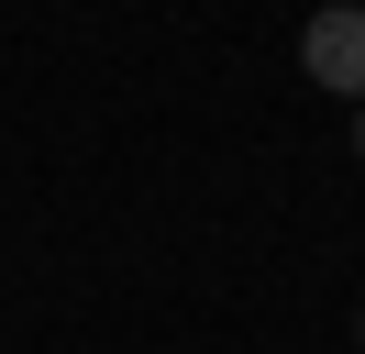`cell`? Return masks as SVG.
<instances>
[{
	"mask_svg": "<svg viewBox=\"0 0 365 354\" xmlns=\"http://www.w3.org/2000/svg\"><path fill=\"white\" fill-rule=\"evenodd\" d=\"M299 66H310L332 100H365V0H332V11H310V34H299Z\"/></svg>",
	"mask_w": 365,
	"mask_h": 354,
	"instance_id": "1",
	"label": "cell"
},
{
	"mask_svg": "<svg viewBox=\"0 0 365 354\" xmlns=\"http://www.w3.org/2000/svg\"><path fill=\"white\" fill-rule=\"evenodd\" d=\"M354 166H365V100H354Z\"/></svg>",
	"mask_w": 365,
	"mask_h": 354,
	"instance_id": "2",
	"label": "cell"
},
{
	"mask_svg": "<svg viewBox=\"0 0 365 354\" xmlns=\"http://www.w3.org/2000/svg\"><path fill=\"white\" fill-rule=\"evenodd\" d=\"M354 354H365V310H354Z\"/></svg>",
	"mask_w": 365,
	"mask_h": 354,
	"instance_id": "3",
	"label": "cell"
}]
</instances>
